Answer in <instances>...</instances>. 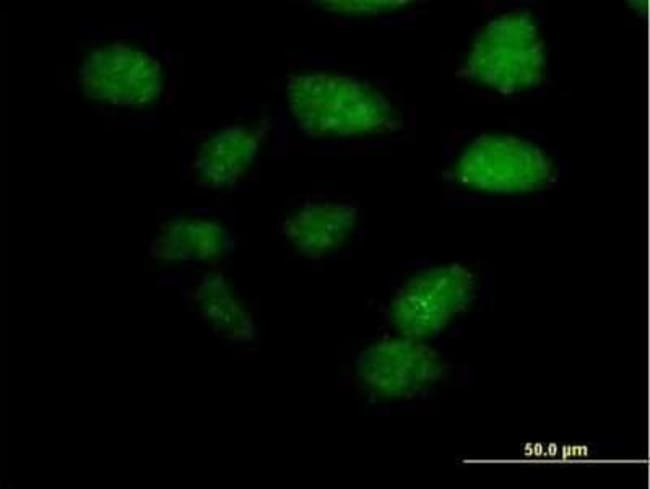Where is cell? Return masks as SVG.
<instances>
[{
  "label": "cell",
  "mask_w": 650,
  "mask_h": 489,
  "mask_svg": "<svg viewBox=\"0 0 650 489\" xmlns=\"http://www.w3.org/2000/svg\"><path fill=\"white\" fill-rule=\"evenodd\" d=\"M257 150L258 140L253 132L243 127H228L203 145L197 157L196 168L201 179L208 185H230L244 174Z\"/></svg>",
  "instance_id": "cell-8"
},
{
  "label": "cell",
  "mask_w": 650,
  "mask_h": 489,
  "mask_svg": "<svg viewBox=\"0 0 650 489\" xmlns=\"http://www.w3.org/2000/svg\"><path fill=\"white\" fill-rule=\"evenodd\" d=\"M522 19L503 16L489 22L477 36L468 56V74L500 91H511L529 80L531 65L541 66L540 46L532 30L522 37Z\"/></svg>",
  "instance_id": "cell-6"
},
{
  "label": "cell",
  "mask_w": 650,
  "mask_h": 489,
  "mask_svg": "<svg viewBox=\"0 0 650 489\" xmlns=\"http://www.w3.org/2000/svg\"><path fill=\"white\" fill-rule=\"evenodd\" d=\"M474 294L471 273L458 264L424 270L409 279L391 301L390 318L402 336L422 339L440 332Z\"/></svg>",
  "instance_id": "cell-2"
},
{
  "label": "cell",
  "mask_w": 650,
  "mask_h": 489,
  "mask_svg": "<svg viewBox=\"0 0 650 489\" xmlns=\"http://www.w3.org/2000/svg\"><path fill=\"white\" fill-rule=\"evenodd\" d=\"M79 76L86 96L117 105L147 104L159 96L162 84L157 61L122 44L93 51Z\"/></svg>",
  "instance_id": "cell-4"
},
{
  "label": "cell",
  "mask_w": 650,
  "mask_h": 489,
  "mask_svg": "<svg viewBox=\"0 0 650 489\" xmlns=\"http://www.w3.org/2000/svg\"><path fill=\"white\" fill-rule=\"evenodd\" d=\"M358 374L376 396L411 398L434 382L440 373L436 353L418 339H383L361 353Z\"/></svg>",
  "instance_id": "cell-5"
},
{
  "label": "cell",
  "mask_w": 650,
  "mask_h": 489,
  "mask_svg": "<svg viewBox=\"0 0 650 489\" xmlns=\"http://www.w3.org/2000/svg\"><path fill=\"white\" fill-rule=\"evenodd\" d=\"M549 171L547 159L538 148L502 135H484L473 141L456 167L463 184L491 192L534 188Z\"/></svg>",
  "instance_id": "cell-3"
},
{
  "label": "cell",
  "mask_w": 650,
  "mask_h": 489,
  "mask_svg": "<svg viewBox=\"0 0 650 489\" xmlns=\"http://www.w3.org/2000/svg\"><path fill=\"white\" fill-rule=\"evenodd\" d=\"M286 97L298 127L314 137L381 132L399 124L395 110L384 96L349 76H292L286 86Z\"/></svg>",
  "instance_id": "cell-1"
},
{
  "label": "cell",
  "mask_w": 650,
  "mask_h": 489,
  "mask_svg": "<svg viewBox=\"0 0 650 489\" xmlns=\"http://www.w3.org/2000/svg\"><path fill=\"white\" fill-rule=\"evenodd\" d=\"M356 218L357 210L352 205L316 203L286 218L282 230L298 251L309 257H320L346 240Z\"/></svg>",
  "instance_id": "cell-7"
},
{
  "label": "cell",
  "mask_w": 650,
  "mask_h": 489,
  "mask_svg": "<svg viewBox=\"0 0 650 489\" xmlns=\"http://www.w3.org/2000/svg\"><path fill=\"white\" fill-rule=\"evenodd\" d=\"M205 298L206 310L225 334L238 338L248 337L251 332L250 321L224 289L221 288V292L216 294H208Z\"/></svg>",
  "instance_id": "cell-10"
},
{
  "label": "cell",
  "mask_w": 650,
  "mask_h": 489,
  "mask_svg": "<svg viewBox=\"0 0 650 489\" xmlns=\"http://www.w3.org/2000/svg\"><path fill=\"white\" fill-rule=\"evenodd\" d=\"M406 1H324L323 6L334 12L348 13V14H376L381 12H389L401 6H404Z\"/></svg>",
  "instance_id": "cell-11"
},
{
  "label": "cell",
  "mask_w": 650,
  "mask_h": 489,
  "mask_svg": "<svg viewBox=\"0 0 650 489\" xmlns=\"http://www.w3.org/2000/svg\"><path fill=\"white\" fill-rule=\"evenodd\" d=\"M225 243L223 229L209 221H182L169 227L153 245L154 253L167 259L206 258Z\"/></svg>",
  "instance_id": "cell-9"
}]
</instances>
